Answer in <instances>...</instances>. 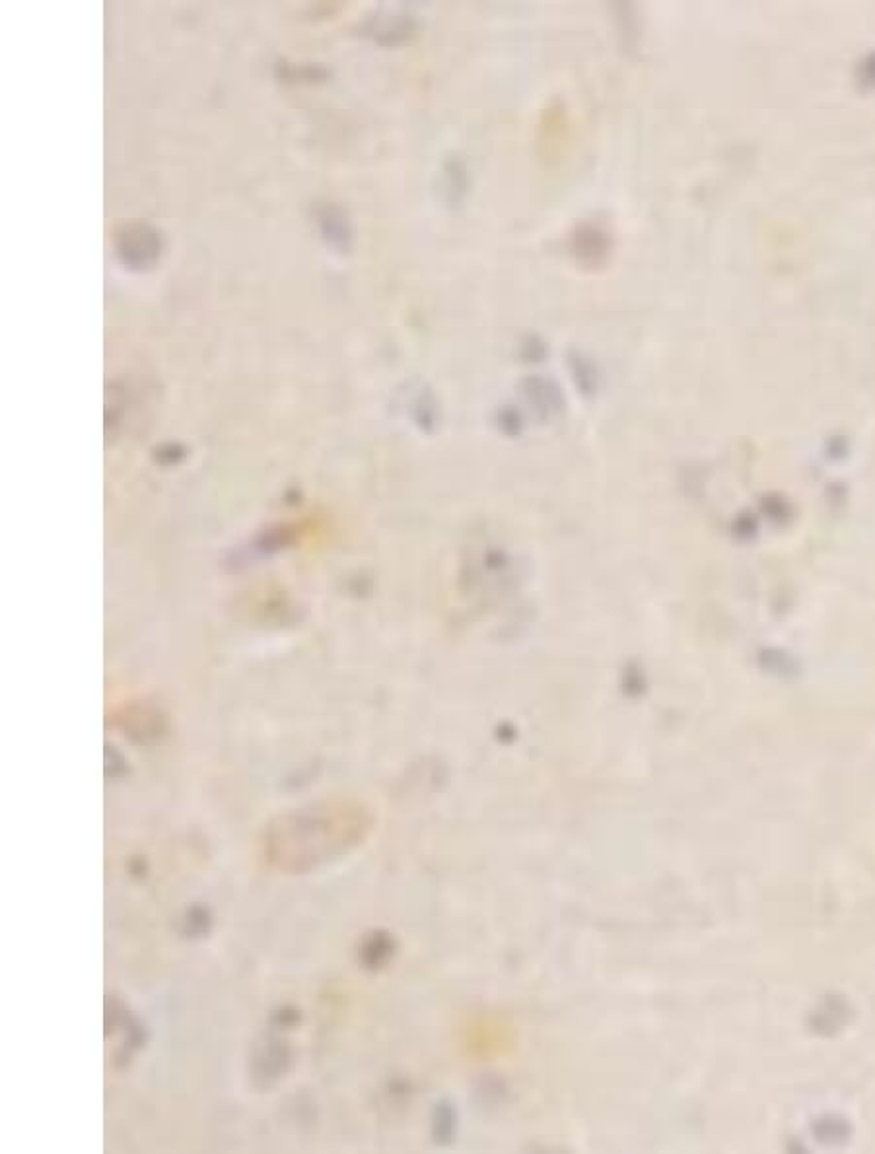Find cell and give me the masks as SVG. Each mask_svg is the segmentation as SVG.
Wrapping results in <instances>:
<instances>
[{
    "mask_svg": "<svg viewBox=\"0 0 875 1154\" xmlns=\"http://www.w3.org/2000/svg\"><path fill=\"white\" fill-rule=\"evenodd\" d=\"M292 1049L288 1046L287 1042L277 1036H265L259 1044L256 1046L253 1052V1060H251V1077L256 1081L257 1086H271L279 1081L282 1075H287L290 1065H292Z\"/></svg>",
    "mask_w": 875,
    "mask_h": 1154,
    "instance_id": "cell-2",
    "label": "cell"
},
{
    "mask_svg": "<svg viewBox=\"0 0 875 1154\" xmlns=\"http://www.w3.org/2000/svg\"><path fill=\"white\" fill-rule=\"evenodd\" d=\"M372 816L349 800L311 803L272 818L261 836V855L272 869L308 873L339 859L365 842Z\"/></svg>",
    "mask_w": 875,
    "mask_h": 1154,
    "instance_id": "cell-1",
    "label": "cell"
},
{
    "mask_svg": "<svg viewBox=\"0 0 875 1154\" xmlns=\"http://www.w3.org/2000/svg\"><path fill=\"white\" fill-rule=\"evenodd\" d=\"M210 925H212V919H210L209 909L202 908V906L187 909L186 917H183V933L187 937L197 939V937L209 935Z\"/></svg>",
    "mask_w": 875,
    "mask_h": 1154,
    "instance_id": "cell-4",
    "label": "cell"
},
{
    "mask_svg": "<svg viewBox=\"0 0 875 1154\" xmlns=\"http://www.w3.org/2000/svg\"><path fill=\"white\" fill-rule=\"evenodd\" d=\"M117 249H119L117 253L123 259L125 265H129L131 269H147L158 257L160 241H158V233L150 230L148 226L132 223L119 233Z\"/></svg>",
    "mask_w": 875,
    "mask_h": 1154,
    "instance_id": "cell-3",
    "label": "cell"
}]
</instances>
